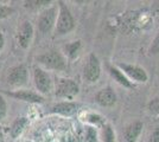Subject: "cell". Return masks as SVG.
I'll return each instance as SVG.
<instances>
[{
    "label": "cell",
    "instance_id": "cell-1",
    "mask_svg": "<svg viewBox=\"0 0 159 142\" xmlns=\"http://www.w3.org/2000/svg\"><path fill=\"white\" fill-rule=\"evenodd\" d=\"M38 64L45 70H53V71H63L66 68V61L64 56L58 50H49L39 56H37ZM40 67V68H42Z\"/></svg>",
    "mask_w": 159,
    "mask_h": 142
},
{
    "label": "cell",
    "instance_id": "cell-2",
    "mask_svg": "<svg viewBox=\"0 0 159 142\" xmlns=\"http://www.w3.org/2000/svg\"><path fill=\"white\" fill-rule=\"evenodd\" d=\"M58 4H60V6H58V15H57V20H56L55 32L62 36V34L71 32L75 28V19H74L69 7L66 6L64 2L60 1Z\"/></svg>",
    "mask_w": 159,
    "mask_h": 142
},
{
    "label": "cell",
    "instance_id": "cell-3",
    "mask_svg": "<svg viewBox=\"0 0 159 142\" xmlns=\"http://www.w3.org/2000/svg\"><path fill=\"white\" fill-rule=\"evenodd\" d=\"M53 91L55 95L60 98H73L79 94V84L71 78L60 77L53 82Z\"/></svg>",
    "mask_w": 159,
    "mask_h": 142
},
{
    "label": "cell",
    "instance_id": "cell-4",
    "mask_svg": "<svg viewBox=\"0 0 159 142\" xmlns=\"http://www.w3.org/2000/svg\"><path fill=\"white\" fill-rule=\"evenodd\" d=\"M33 84L39 95H48L53 90V81L50 74L40 67L33 68Z\"/></svg>",
    "mask_w": 159,
    "mask_h": 142
},
{
    "label": "cell",
    "instance_id": "cell-5",
    "mask_svg": "<svg viewBox=\"0 0 159 142\" xmlns=\"http://www.w3.org/2000/svg\"><path fill=\"white\" fill-rule=\"evenodd\" d=\"M57 15H58V11L55 6L48 7L40 12L37 23H38V30L42 33H50L52 30H55Z\"/></svg>",
    "mask_w": 159,
    "mask_h": 142
},
{
    "label": "cell",
    "instance_id": "cell-6",
    "mask_svg": "<svg viewBox=\"0 0 159 142\" xmlns=\"http://www.w3.org/2000/svg\"><path fill=\"white\" fill-rule=\"evenodd\" d=\"M27 78H29V72L26 67L23 64L12 67L8 70L6 76L7 83L13 88H20L25 85L27 83Z\"/></svg>",
    "mask_w": 159,
    "mask_h": 142
},
{
    "label": "cell",
    "instance_id": "cell-7",
    "mask_svg": "<svg viewBox=\"0 0 159 142\" xmlns=\"http://www.w3.org/2000/svg\"><path fill=\"white\" fill-rule=\"evenodd\" d=\"M83 76L89 83H95L101 76V64L95 54H90L83 68Z\"/></svg>",
    "mask_w": 159,
    "mask_h": 142
},
{
    "label": "cell",
    "instance_id": "cell-8",
    "mask_svg": "<svg viewBox=\"0 0 159 142\" xmlns=\"http://www.w3.org/2000/svg\"><path fill=\"white\" fill-rule=\"evenodd\" d=\"M116 67L132 82L134 81L138 83H146L148 80V75L145 71V69L141 67L134 65V64H127V63H119Z\"/></svg>",
    "mask_w": 159,
    "mask_h": 142
},
{
    "label": "cell",
    "instance_id": "cell-9",
    "mask_svg": "<svg viewBox=\"0 0 159 142\" xmlns=\"http://www.w3.org/2000/svg\"><path fill=\"white\" fill-rule=\"evenodd\" d=\"M33 26L30 21H23L20 24V26L18 27V31H17V41H18V45L21 49H27V47L31 45V41L33 38Z\"/></svg>",
    "mask_w": 159,
    "mask_h": 142
},
{
    "label": "cell",
    "instance_id": "cell-10",
    "mask_svg": "<svg viewBox=\"0 0 159 142\" xmlns=\"http://www.w3.org/2000/svg\"><path fill=\"white\" fill-rule=\"evenodd\" d=\"M6 94L8 96H11V97H13V98H16V100L29 102V103H42L44 101L42 95H39L38 93H33L31 90L18 89L16 91H7Z\"/></svg>",
    "mask_w": 159,
    "mask_h": 142
},
{
    "label": "cell",
    "instance_id": "cell-11",
    "mask_svg": "<svg viewBox=\"0 0 159 142\" xmlns=\"http://www.w3.org/2000/svg\"><path fill=\"white\" fill-rule=\"evenodd\" d=\"M116 94L111 87L101 89L95 95V101L101 107H113L116 103Z\"/></svg>",
    "mask_w": 159,
    "mask_h": 142
},
{
    "label": "cell",
    "instance_id": "cell-12",
    "mask_svg": "<svg viewBox=\"0 0 159 142\" xmlns=\"http://www.w3.org/2000/svg\"><path fill=\"white\" fill-rule=\"evenodd\" d=\"M144 123L141 121H133L127 124L124 130V139L125 142H137L140 134L143 133Z\"/></svg>",
    "mask_w": 159,
    "mask_h": 142
},
{
    "label": "cell",
    "instance_id": "cell-13",
    "mask_svg": "<svg viewBox=\"0 0 159 142\" xmlns=\"http://www.w3.org/2000/svg\"><path fill=\"white\" fill-rule=\"evenodd\" d=\"M108 72H109V75L114 78V81L118 82L120 85H122V87L128 88V89L134 88V83H133L116 65H115V67H114V65H108Z\"/></svg>",
    "mask_w": 159,
    "mask_h": 142
},
{
    "label": "cell",
    "instance_id": "cell-14",
    "mask_svg": "<svg viewBox=\"0 0 159 142\" xmlns=\"http://www.w3.org/2000/svg\"><path fill=\"white\" fill-rule=\"evenodd\" d=\"M77 110V104L70 101H64L60 102L57 104H55L52 108H51V113L53 114H60L63 116H71L73 114L76 113Z\"/></svg>",
    "mask_w": 159,
    "mask_h": 142
},
{
    "label": "cell",
    "instance_id": "cell-15",
    "mask_svg": "<svg viewBox=\"0 0 159 142\" xmlns=\"http://www.w3.org/2000/svg\"><path fill=\"white\" fill-rule=\"evenodd\" d=\"M29 126V120L27 117H18L13 121V123L10 127V135L12 139H17L18 136L21 135V133L25 130Z\"/></svg>",
    "mask_w": 159,
    "mask_h": 142
},
{
    "label": "cell",
    "instance_id": "cell-16",
    "mask_svg": "<svg viewBox=\"0 0 159 142\" xmlns=\"http://www.w3.org/2000/svg\"><path fill=\"white\" fill-rule=\"evenodd\" d=\"M102 141L103 142H116L115 133L113 130L111 124H103L102 126Z\"/></svg>",
    "mask_w": 159,
    "mask_h": 142
},
{
    "label": "cell",
    "instance_id": "cell-17",
    "mask_svg": "<svg viewBox=\"0 0 159 142\" xmlns=\"http://www.w3.org/2000/svg\"><path fill=\"white\" fill-rule=\"evenodd\" d=\"M147 109L153 115H159V97L150 101V103L147 104Z\"/></svg>",
    "mask_w": 159,
    "mask_h": 142
},
{
    "label": "cell",
    "instance_id": "cell-18",
    "mask_svg": "<svg viewBox=\"0 0 159 142\" xmlns=\"http://www.w3.org/2000/svg\"><path fill=\"white\" fill-rule=\"evenodd\" d=\"M14 12V8L12 6H7V5H0V19L7 18L10 15H12Z\"/></svg>",
    "mask_w": 159,
    "mask_h": 142
},
{
    "label": "cell",
    "instance_id": "cell-19",
    "mask_svg": "<svg viewBox=\"0 0 159 142\" xmlns=\"http://www.w3.org/2000/svg\"><path fill=\"white\" fill-rule=\"evenodd\" d=\"M50 1H47V0H34V1H26L25 6L29 7V8H39L42 6H45L48 5Z\"/></svg>",
    "mask_w": 159,
    "mask_h": 142
},
{
    "label": "cell",
    "instance_id": "cell-20",
    "mask_svg": "<svg viewBox=\"0 0 159 142\" xmlns=\"http://www.w3.org/2000/svg\"><path fill=\"white\" fill-rule=\"evenodd\" d=\"M80 45H81V43H80V41H73L71 44L66 45V54H69L70 57H74V56H75V52H77Z\"/></svg>",
    "mask_w": 159,
    "mask_h": 142
},
{
    "label": "cell",
    "instance_id": "cell-21",
    "mask_svg": "<svg viewBox=\"0 0 159 142\" xmlns=\"http://www.w3.org/2000/svg\"><path fill=\"white\" fill-rule=\"evenodd\" d=\"M150 54H159V32L156 36V38L153 39L152 44L150 46Z\"/></svg>",
    "mask_w": 159,
    "mask_h": 142
},
{
    "label": "cell",
    "instance_id": "cell-22",
    "mask_svg": "<svg viewBox=\"0 0 159 142\" xmlns=\"http://www.w3.org/2000/svg\"><path fill=\"white\" fill-rule=\"evenodd\" d=\"M7 113V103L2 96H0V121L6 116Z\"/></svg>",
    "mask_w": 159,
    "mask_h": 142
},
{
    "label": "cell",
    "instance_id": "cell-23",
    "mask_svg": "<svg viewBox=\"0 0 159 142\" xmlns=\"http://www.w3.org/2000/svg\"><path fill=\"white\" fill-rule=\"evenodd\" d=\"M147 142H159V127H157L153 130L152 134L148 137V141Z\"/></svg>",
    "mask_w": 159,
    "mask_h": 142
},
{
    "label": "cell",
    "instance_id": "cell-24",
    "mask_svg": "<svg viewBox=\"0 0 159 142\" xmlns=\"http://www.w3.org/2000/svg\"><path fill=\"white\" fill-rule=\"evenodd\" d=\"M4 45H5V37H4V34L0 32V52L4 49Z\"/></svg>",
    "mask_w": 159,
    "mask_h": 142
},
{
    "label": "cell",
    "instance_id": "cell-25",
    "mask_svg": "<svg viewBox=\"0 0 159 142\" xmlns=\"http://www.w3.org/2000/svg\"><path fill=\"white\" fill-rule=\"evenodd\" d=\"M5 141V133H4V129L2 127H0V142Z\"/></svg>",
    "mask_w": 159,
    "mask_h": 142
}]
</instances>
